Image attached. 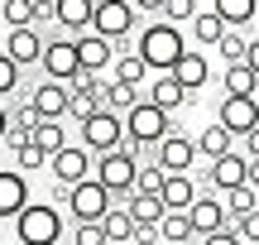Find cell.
Here are the masks:
<instances>
[{
  "label": "cell",
  "instance_id": "obj_1",
  "mask_svg": "<svg viewBox=\"0 0 259 245\" xmlns=\"http://www.w3.org/2000/svg\"><path fill=\"white\" fill-rule=\"evenodd\" d=\"M135 53L144 58L149 72L168 77V72H173V67L187 58V48H183V29H173V24H163V19H154V24H144V34L135 38Z\"/></svg>",
  "mask_w": 259,
  "mask_h": 245
},
{
  "label": "cell",
  "instance_id": "obj_2",
  "mask_svg": "<svg viewBox=\"0 0 259 245\" xmlns=\"http://www.w3.org/2000/svg\"><path fill=\"white\" fill-rule=\"evenodd\" d=\"M168 135H173V115H168V111H158L149 96H144V101H139L135 111L125 115V149L135 154V159H149L144 149H158Z\"/></svg>",
  "mask_w": 259,
  "mask_h": 245
},
{
  "label": "cell",
  "instance_id": "obj_3",
  "mask_svg": "<svg viewBox=\"0 0 259 245\" xmlns=\"http://www.w3.org/2000/svg\"><path fill=\"white\" fill-rule=\"evenodd\" d=\"M19 245H63V207L53 202H29L24 217L15 221Z\"/></svg>",
  "mask_w": 259,
  "mask_h": 245
},
{
  "label": "cell",
  "instance_id": "obj_4",
  "mask_svg": "<svg viewBox=\"0 0 259 245\" xmlns=\"http://www.w3.org/2000/svg\"><path fill=\"white\" fill-rule=\"evenodd\" d=\"M96 183L115 197V207H125L135 197V183H139V159L130 149H115L106 159H96Z\"/></svg>",
  "mask_w": 259,
  "mask_h": 245
},
{
  "label": "cell",
  "instance_id": "obj_5",
  "mask_svg": "<svg viewBox=\"0 0 259 245\" xmlns=\"http://www.w3.org/2000/svg\"><path fill=\"white\" fill-rule=\"evenodd\" d=\"M111 207H115V197L96 178L77 183V188L67 192V217H72L77 226H96V221H106V217H111Z\"/></svg>",
  "mask_w": 259,
  "mask_h": 245
},
{
  "label": "cell",
  "instance_id": "obj_6",
  "mask_svg": "<svg viewBox=\"0 0 259 245\" xmlns=\"http://www.w3.org/2000/svg\"><path fill=\"white\" fill-rule=\"evenodd\" d=\"M135 15H139V10L130 5V0H96V24H92V34L120 48V44H130Z\"/></svg>",
  "mask_w": 259,
  "mask_h": 245
},
{
  "label": "cell",
  "instance_id": "obj_7",
  "mask_svg": "<svg viewBox=\"0 0 259 245\" xmlns=\"http://www.w3.org/2000/svg\"><path fill=\"white\" fill-rule=\"evenodd\" d=\"M82 144L96 154V159H106V154L125 149V115H115V111L92 115V120L82 125Z\"/></svg>",
  "mask_w": 259,
  "mask_h": 245
},
{
  "label": "cell",
  "instance_id": "obj_8",
  "mask_svg": "<svg viewBox=\"0 0 259 245\" xmlns=\"http://www.w3.org/2000/svg\"><path fill=\"white\" fill-rule=\"evenodd\" d=\"M82 72V58H77V38H67V34H58V38H48V53H44V77L48 82H72V77Z\"/></svg>",
  "mask_w": 259,
  "mask_h": 245
},
{
  "label": "cell",
  "instance_id": "obj_9",
  "mask_svg": "<svg viewBox=\"0 0 259 245\" xmlns=\"http://www.w3.org/2000/svg\"><path fill=\"white\" fill-rule=\"evenodd\" d=\"M53 178H58V188H77V183H87V178H96V169H92V149L87 144H67L63 154H53Z\"/></svg>",
  "mask_w": 259,
  "mask_h": 245
},
{
  "label": "cell",
  "instance_id": "obj_10",
  "mask_svg": "<svg viewBox=\"0 0 259 245\" xmlns=\"http://www.w3.org/2000/svg\"><path fill=\"white\" fill-rule=\"evenodd\" d=\"M221 125L245 140V135L259 130V96H221Z\"/></svg>",
  "mask_w": 259,
  "mask_h": 245
},
{
  "label": "cell",
  "instance_id": "obj_11",
  "mask_svg": "<svg viewBox=\"0 0 259 245\" xmlns=\"http://www.w3.org/2000/svg\"><path fill=\"white\" fill-rule=\"evenodd\" d=\"M197 154H202V149H197V140H187L183 130H173V135H168V140L154 149V164H163V173H168V178H178V173H187V169H192V159H197Z\"/></svg>",
  "mask_w": 259,
  "mask_h": 245
},
{
  "label": "cell",
  "instance_id": "obj_12",
  "mask_svg": "<svg viewBox=\"0 0 259 245\" xmlns=\"http://www.w3.org/2000/svg\"><path fill=\"white\" fill-rule=\"evenodd\" d=\"M44 53H48V38L38 34V29H10L5 34V58L19 67H44Z\"/></svg>",
  "mask_w": 259,
  "mask_h": 245
},
{
  "label": "cell",
  "instance_id": "obj_13",
  "mask_svg": "<svg viewBox=\"0 0 259 245\" xmlns=\"http://www.w3.org/2000/svg\"><path fill=\"white\" fill-rule=\"evenodd\" d=\"M206 183L216 188V197H221V192H235V188H250V159H245V154L216 159L211 169H206Z\"/></svg>",
  "mask_w": 259,
  "mask_h": 245
},
{
  "label": "cell",
  "instance_id": "obj_14",
  "mask_svg": "<svg viewBox=\"0 0 259 245\" xmlns=\"http://www.w3.org/2000/svg\"><path fill=\"white\" fill-rule=\"evenodd\" d=\"M192 217V231L197 236H221V231H231V212H226V202L216 197V192H206V197H197V207L187 212Z\"/></svg>",
  "mask_w": 259,
  "mask_h": 245
},
{
  "label": "cell",
  "instance_id": "obj_15",
  "mask_svg": "<svg viewBox=\"0 0 259 245\" xmlns=\"http://www.w3.org/2000/svg\"><path fill=\"white\" fill-rule=\"evenodd\" d=\"M67 106H72V87L48 82V77L34 87V111H38V120H67Z\"/></svg>",
  "mask_w": 259,
  "mask_h": 245
},
{
  "label": "cell",
  "instance_id": "obj_16",
  "mask_svg": "<svg viewBox=\"0 0 259 245\" xmlns=\"http://www.w3.org/2000/svg\"><path fill=\"white\" fill-rule=\"evenodd\" d=\"M24 207H29V178L19 169H5V173H0V217L19 221Z\"/></svg>",
  "mask_w": 259,
  "mask_h": 245
},
{
  "label": "cell",
  "instance_id": "obj_17",
  "mask_svg": "<svg viewBox=\"0 0 259 245\" xmlns=\"http://www.w3.org/2000/svg\"><path fill=\"white\" fill-rule=\"evenodd\" d=\"M77 58H82V72H96V77H106V67L120 63V58H115V44H106V38H96V34L77 38Z\"/></svg>",
  "mask_w": 259,
  "mask_h": 245
},
{
  "label": "cell",
  "instance_id": "obj_18",
  "mask_svg": "<svg viewBox=\"0 0 259 245\" xmlns=\"http://www.w3.org/2000/svg\"><path fill=\"white\" fill-rule=\"evenodd\" d=\"M168 77H178V82H183V92H192V96H197L206 82H211V63H206L202 48H187V58H183V63H178Z\"/></svg>",
  "mask_w": 259,
  "mask_h": 245
},
{
  "label": "cell",
  "instance_id": "obj_19",
  "mask_svg": "<svg viewBox=\"0 0 259 245\" xmlns=\"http://www.w3.org/2000/svg\"><path fill=\"white\" fill-rule=\"evenodd\" d=\"M149 101H154L158 111L178 115L183 106H192V92H183V82H178V77H154V82H149Z\"/></svg>",
  "mask_w": 259,
  "mask_h": 245
},
{
  "label": "cell",
  "instance_id": "obj_20",
  "mask_svg": "<svg viewBox=\"0 0 259 245\" xmlns=\"http://www.w3.org/2000/svg\"><path fill=\"white\" fill-rule=\"evenodd\" d=\"M197 149H202V154H206V159H211V164H216V159H226V154H235V135H231V130H226V125H221V120H211V125H206V130H202V135H197Z\"/></svg>",
  "mask_w": 259,
  "mask_h": 245
},
{
  "label": "cell",
  "instance_id": "obj_21",
  "mask_svg": "<svg viewBox=\"0 0 259 245\" xmlns=\"http://www.w3.org/2000/svg\"><path fill=\"white\" fill-rule=\"evenodd\" d=\"M125 212L135 217V226H163V217H168L163 197H149V192H135V197L125 202Z\"/></svg>",
  "mask_w": 259,
  "mask_h": 245
},
{
  "label": "cell",
  "instance_id": "obj_22",
  "mask_svg": "<svg viewBox=\"0 0 259 245\" xmlns=\"http://www.w3.org/2000/svg\"><path fill=\"white\" fill-rule=\"evenodd\" d=\"M163 207L168 212H192L197 207V183L187 178V173H178V178L163 183Z\"/></svg>",
  "mask_w": 259,
  "mask_h": 245
},
{
  "label": "cell",
  "instance_id": "obj_23",
  "mask_svg": "<svg viewBox=\"0 0 259 245\" xmlns=\"http://www.w3.org/2000/svg\"><path fill=\"white\" fill-rule=\"evenodd\" d=\"M221 92L226 96H259V72H254L250 63L226 67V72H221Z\"/></svg>",
  "mask_w": 259,
  "mask_h": 245
},
{
  "label": "cell",
  "instance_id": "obj_24",
  "mask_svg": "<svg viewBox=\"0 0 259 245\" xmlns=\"http://www.w3.org/2000/svg\"><path fill=\"white\" fill-rule=\"evenodd\" d=\"M139 101H144L139 87H125V82H115V77L106 82V92H101V106H106V111H115V115H130Z\"/></svg>",
  "mask_w": 259,
  "mask_h": 245
},
{
  "label": "cell",
  "instance_id": "obj_25",
  "mask_svg": "<svg viewBox=\"0 0 259 245\" xmlns=\"http://www.w3.org/2000/svg\"><path fill=\"white\" fill-rule=\"evenodd\" d=\"M211 10L221 15V24H226V29H245V24L259 15L254 0H211Z\"/></svg>",
  "mask_w": 259,
  "mask_h": 245
},
{
  "label": "cell",
  "instance_id": "obj_26",
  "mask_svg": "<svg viewBox=\"0 0 259 245\" xmlns=\"http://www.w3.org/2000/svg\"><path fill=\"white\" fill-rule=\"evenodd\" d=\"M226 34H231V29L221 24V15H216V10H202V15L192 19V38H197L202 48H221Z\"/></svg>",
  "mask_w": 259,
  "mask_h": 245
},
{
  "label": "cell",
  "instance_id": "obj_27",
  "mask_svg": "<svg viewBox=\"0 0 259 245\" xmlns=\"http://www.w3.org/2000/svg\"><path fill=\"white\" fill-rule=\"evenodd\" d=\"M101 226H106V240H111V245H135L139 226H135V217H130L125 207H111V217H106Z\"/></svg>",
  "mask_w": 259,
  "mask_h": 245
},
{
  "label": "cell",
  "instance_id": "obj_28",
  "mask_svg": "<svg viewBox=\"0 0 259 245\" xmlns=\"http://www.w3.org/2000/svg\"><path fill=\"white\" fill-rule=\"evenodd\" d=\"M34 144L48 154V159H53V154H63V149H67V125H63V120H44V125L34 130Z\"/></svg>",
  "mask_w": 259,
  "mask_h": 245
},
{
  "label": "cell",
  "instance_id": "obj_29",
  "mask_svg": "<svg viewBox=\"0 0 259 245\" xmlns=\"http://www.w3.org/2000/svg\"><path fill=\"white\" fill-rule=\"evenodd\" d=\"M5 24L10 29H38V0H5Z\"/></svg>",
  "mask_w": 259,
  "mask_h": 245
},
{
  "label": "cell",
  "instance_id": "obj_30",
  "mask_svg": "<svg viewBox=\"0 0 259 245\" xmlns=\"http://www.w3.org/2000/svg\"><path fill=\"white\" fill-rule=\"evenodd\" d=\"M158 231H163V245H187V240L197 236V231H192V217H187V212H168Z\"/></svg>",
  "mask_w": 259,
  "mask_h": 245
},
{
  "label": "cell",
  "instance_id": "obj_31",
  "mask_svg": "<svg viewBox=\"0 0 259 245\" xmlns=\"http://www.w3.org/2000/svg\"><path fill=\"white\" fill-rule=\"evenodd\" d=\"M226 212H231V221L254 217V212H259V192H254V188H235V192H226Z\"/></svg>",
  "mask_w": 259,
  "mask_h": 245
},
{
  "label": "cell",
  "instance_id": "obj_32",
  "mask_svg": "<svg viewBox=\"0 0 259 245\" xmlns=\"http://www.w3.org/2000/svg\"><path fill=\"white\" fill-rule=\"evenodd\" d=\"M163 183H168L163 164H154V159H144V164H139V183H135V192H149V197H163Z\"/></svg>",
  "mask_w": 259,
  "mask_h": 245
},
{
  "label": "cell",
  "instance_id": "obj_33",
  "mask_svg": "<svg viewBox=\"0 0 259 245\" xmlns=\"http://www.w3.org/2000/svg\"><path fill=\"white\" fill-rule=\"evenodd\" d=\"M221 63H226V67H240V63H250V38H245L240 29H231V34L221 38Z\"/></svg>",
  "mask_w": 259,
  "mask_h": 245
},
{
  "label": "cell",
  "instance_id": "obj_34",
  "mask_svg": "<svg viewBox=\"0 0 259 245\" xmlns=\"http://www.w3.org/2000/svg\"><path fill=\"white\" fill-rule=\"evenodd\" d=\"M144 72H149V67H144V58H139V53H125L120 63L111 67V77H115V82H125V87H144Z\"/></svg>",
  "mask_w": 259,
  "mask_h": 245
},
{
  "label": "cell",
  "instance_id": "obj_35",
  "mask_svg": "<svg viewBox=\"0 0 259 245\" xmlns=\"http://www.w3.org/2000/svg\"><path fill=\"white\" fill-rule=\"evenodd\" d=\"M44 164H53V159H48L38 144H24V149H15V154H10V169H19L24 178H29L34 169H44Z\"/></svg>",
  "mask_w": 259,
  "mask_h": 245
},
{
  "label": "cell",
  "instance_id": "obj_36",
  "mask_svg": "<svg viewBox=\"0 0 259 245\" xmlns=\"http://www.w3.org/2000/svg\"><path fill=\"white\" fill-rule=\"evenodd\" d=\"M197 15H202V10H197L192 0H163V24H173V29H183V24H192Z\"/></svg>",
  "mask_w": 259,
  "mask_h": 245
},
{
  "label": "cell",
  "instance_id": "obj_37",
  "mask_svg": "<svg viewBox=\"0 0 259 245\" xmlns=\"http://www.w3.org/2000/svg\"><path fill=\"white\" fill-rule=\"evenodd\" d=\"M72 245H111V240H106V226L96 221V226H77L72 231Z\"/></svg>",
  "mask_w": 259,
  "mask_h": 245
},
{
  "label": "cell",
  "instance_id": "obj_38",
  "mask_svg": "<svg viewBox=\"0 0 259 245\" xmlns=\"http://www.w3.org/2000/svg\"><path fill=\"white\" fill-rule=\"evenodd\" d=\"M15 87H19V63L0 58V92H5V96H15Z\"/></svg>",
  "mask_w": 259,
  "mask_h": 245
},
{
  "label": "cell",
  "instance_id": "obj_39",
  "mask_svg": "<svg viewBox=\"0 0 259 245\" xmlns=\"http://www.w3.org/2000/svg\"><path fill=\"white\" fill-rule=\"evenodd\" d=\"M235 231H240L245 245H259V212H254V217H245V221H235Z\"/></svg>",
  "mask_w": 259,
  "mask_h": 245
},
{
  "label": "cell",
  "instance_id": "obj_40",
  "mask_svg": "<svg viewBox=\"0 0 259 245\" xmlns=\"http://www.w3.org/2000/svg\"><path fill=\"white\" fill-rule=\"evenodd\" d=\"M202 245H245V240H240V231L231 226V231H221V236H206Z\"/></svg>",
  "mask_w": 259,
  "mask_h": 245
},
{
  "label": "cell",
  "instance_id": "obj_41",
  "mask_svg": "<svg viewBox=\"0 0 259 245\" xmlns=\"http://www.w3.org/2000/svg\"><path fill=\"white\" fill-rule=\"evenodd\" d=\"M245 159H259V130L245 135Z\"/></svg>",
  "mask_w": 259,
  "mask_h": 245
},
{
  "label": "cell",
  "instance_id": "obj_42",
  "mask_svg": "<svg viewBox=\"0 0 259 245\" xmlns=\"http://www.w3.org/2000/svg\"><path fill=\"white\" fill-rule=\"evenodd\" d=\"M250 67L259 72V38H250Z\"/></svg>",
  "mask_w": 259,
  "mask_h": 245
},
{
  "label": "cell",
  "instance_id": "obj_43",
  "mask_svg": "<svg viewBox=\"0 0 259 245\" xmlns=\"http://www.w3.org/2000/svg\"><path fill=\"white\" fill-rule=\"evenodd\" d=\"M250 188L259 192V159H250Z\"/></svg>",
  "mask_w": 259,
  "mask_h": 245
}]
</instances>
